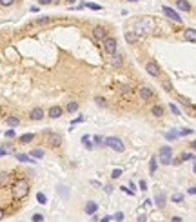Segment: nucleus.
<instances>
[{
	"instance_id": "obj_12",
	"label": "nucleus",
	"mask_w": 196,
	"mask_h": 222,
	"mask_svg": "<svg viewBox=\"0 0 196 222\" xmlns=\"http://www.w3.org/2000/svg\"><path fill=\"white\" fill-rule=\"evenodd\" d=\"M29 116H31V120H42L44 118V109L42 107H35V109H31Z\"/></svg>"
},
{
	"instance_id": "obj_23",
	"label": "nucleus",
	"mask_w": 196,
	"mask_h": 222,
	"mask_svg": "<svg viewBox=\"0 0 196 222\" xmlns=\"http://www.w3.org/2000/svg\"><path fill=\"white\" fill-rule=\"evenodd\" d=\"M149 169H151V173H155L156 169H158V159H151V162H149Z\"/></svg>"
},
{
	"instance_id": "obj_22",
	"label": "nucleus",
	"mask_w": 196,
	"mask_h": 222,
	"mask_svg": "<svg viewBox=\"0 0 196 222\" xmlns=\"http://www.w3.org/2000/svg\"><path fill=\"white\" fill-rule=\"evenodd\" d=\"M33 138H35L33 133H26V135H22V137H20V142H22V144H27V142H31Z\"/></svg>"
},
{
	"instance_id": "obj_32",
	"label": "nucleus",
	"mask_w": 196,
	"mask_h": 222,
	"mask_svg": "<svg viewBox=\"0 0 196 222\" xmlns=\"http://www.w3.org/2000/svg\"><path fill=\"white\" fill-rule=\"evenodd\" d=\"M49 22H51V17H42L36 20V24H49Z\"/></svg>"
},
{
	"instance_id": "obj_1",
	"label": "nucleus",
	"mask_w": 196,
	"mask_h": 222,
	"mask_svg": "<svg viewBox=\"0 0 196 222\" xmlns=\"http://www.w3.org/2000/svg\"><path fill=\"white\" fill-rule=\"evenodd\" d=\"M11 193H13V199H17V200H20V199H24V197H27V193H29V182L24 180V179H18L15 184H13Z\"/></svg>"
},
{
	"instance_id": "obj_11",
	"label": "nucleus",
	"mask_w": 196,
	"mask_h": 222,
	"mask_svg": "<svg viewBox=\"0 0 196 222\" xmlns=\"http://www.w3.org/2000/svg\"><path fill=\"white\" fill-rule=\"evenodd\" d=\"M153 95H155V91L151 89V87H140V96L144 98V100H149V98H153Z\"/></svg>"
},
{
	"instance_id": "obj_39",
	"label": "nucleus",
	"mask_w": 196,
	"mask_h": 222,
	"mask_svg": "<svg viewBox=\"0 0 196 222\" xmlns=\"http://www.w3.org/2000/svg\"><path fill=\"white\" fill-rule=\"evenodd\" d=\"M169 107H171V111H173L174 115H180V109H178V107H176L174 104H171V106H169Z\"/></svg>"
},
{
	"instance_id": "obj_30",
	"label": "nucleus",
	"mask_w": 196,
	"mask_h": 222,
	"mask_svg": "<svg viewBox=\"0 0 196 222\" xmlns=\"http://www.w3.org/2000/svg\"><path fill=\"white\" fill-rule=\"evenodd\" d=\"M165 138H167V140H176V138H178V133L169 131V133H165Z\"/></svg>"
},
{
	"instance_id": "obj_54",
	"label": "nucleus",
	"mask_w": 196,
	"mask_h": 222,
	"mask_svg": "<svg viewBox=\"0 0 196 222\" xmlns=\"http://www.w3.org/2000/svg\"><path fill=\"white\" fill-rule=\"evenodd\" d=\"M127 2H138V0H127Z\"/></svg>"
},
{
	"instance_id": "obj_8",
	"label": "nucleus",
	"mask_w": 196,
	"mask_h": 222,
	"mask_svg": "<svg viewBox=\"0 0 196 222\" xmlns=\"http://www.w3.org/2000/svg\"><path fill=\"white\" fill-rule=\"evenodd\" d=\"M164 15H167V17H169V18H171V20H174V22H178V24H180V22H182V17H180V15H178V13H176L174 9H171V7H167V6H164Z\"/></svg>"
},
{
	"instance_id": "obj_29",
	"label": "nucleus",
	"mask_w": 196,
	"mask_h": 222,
	"mask_svg": "<svg viewBox=\"0 0 196 222\" xmlns=\"http://www.w3.org/2000/svg\"><path fill=\"white\" fill-rule=\"evenodd\" d=\"M191 159H194L193 153H182L180 155V162H185V160H191Z\"/></svg>"
},
{
	"instance_id": "obj_17",
	"label": "nucleus",
	"mask_w": 196,
	"mask_h": 222,
	"mask_svg": "<svg viewBox=\"0 0 196 222\" xmlns=\"http://www.w3.org/2000/svg\"><path fill=\"white\" fill-rule=\"evenodd\" d=\"M11 180V175L9 173H0V188H4V186H7Z\"/></svg>"
},
{
	"instance_id": "obj_5",
	"label": "nucleus",
	"mask_w": 196,
	"mask_h": 222,
	"mask_svg": "<svg viewBox=\"0 0 196 222\" xmlns=\"http://www.w3.org/2000/svg\"><path fill=\"white\" fill-rule=\"evenodd\" d=\"M47 144H49L51 148H60V146H62V137H60L58 133H49V135H47Z\"/></svg>"
},
{
	"instance_id": "obj_28",
	"label": "nucleus",
	"mask_w": 196,
	"mask_h": 222,
	"mask_svg": "<svg viewBox=\"0 0 196 222\" xmlns=\"http://www.w3.org/2000/svg\"><path fill=\"white\" fill-rule=\"evenodd\" d=\"M7 124H9L11 127H15V126H18V124H20V120H18L17 116H9V118H7Z\"/></svg>"
},
{
	"instance_id": "obj_49",
	"label": "nucleus",
	"mask_w": 196,
	"mask_h": 222,
	"mask_svg": "<svg viewBox=\"0 0 196 222\" xmlns=\"http://www.w3.org/2000/svg\"><path fill=\"white\" fill-rule=\"evenodd\" d=\"M165 89H167V91H173V86L169 84V82H165Z\"/></svg>"
},
{
	"instance_id": "obj_25",
	"label": "nucleus",
	"mask_w": 196,
	"mask_h": 222,
	"mask_svg": "<svg viewBox=\"0 0 196 222\" xmlns=\"http://www.w3.org/2000/svg\"><path fill=\"white\" fill-rule=\"evenodd\" d=\"M65 109H67V113H74V111L78 109V102H69Z\"/></svg>"
},
{
	"instance_id": "obj_35",
	"label": "nucleus",
	"mask_w": 196,
	"mask_h": 222,
	"mask_svg": "<svg viewBox=\"0 0 196 222\" xmlns=\"http://www.w3.org/2000/svg\"><path fill=\"white\" fill-rule=\"evenodd\" d=\"M84 6H85V7H89V9H94V11H100V9H102L98 4H84Z\"/></svg>"
},
{
	"instance_id": "obj_3",
	"label": "nucleus",
	"mask_w": 196,
	"mask_h": 222,
	"mask_svg": "<svg viewBox=\"0 0 196 222\" xmlns=\"http://www.w3.org/2000/svg\"><path fill=\"white\" fill-rule=\"evenodd\" d=\"M158 160L164 164V166H169L173 162V149L169 146H162L160 148V153H158Z\"/></svg>"
},
{
	"instance_id": "obj_41",
	"label": "nucleus",
	"mask_w": 196,
	"mask_h": 222,
	"mask_svg": "<svg viewBox=\"0 0 196 222\" xmlns=\"http://www.w3.org/2000/svg\"><path fill=\"white\" fill-rule=\"evenodd\" d=\"M13 2H15V0H0V4H2V6H11Z\"/></svg>"
},
{
	"instance_id": "obj_34",
	"label": "nucleus",
	"mask_w": 196,
	"mask_h": 222,
	"mask_svg": "<svg viewBox=\"0 0 196 222\" xmlns=\"http://www.w3.org/2000/svg\"><path fill=\"white\" fill-rule=\"evenodd\" d=\"M111 177H113V179H120V177H122V169H113Z\"/></svg>"
},
{
	"instance_id": "obj_13",
	"label": "nucleus",
	"mask_w": 196,
	"mask_h": 222,
	"mask_svg": "<svg viewBox=\"0 0 196 222\" xmlns=\"http://www.w3.org/2000/svg\"><path fill=\"white\" fill-rule=\"evenodd\" d=\"M184 38L189 42H196V29H185L184 31Z\"/></svg>"
},
{
	"instance_id": "obj_26",
	"label": "nucleus",
	"mask_w": 196,
	"mask_h": 222,
	"mask_svg": "<svg viewBox=\"0 0 196 222\" xmlns=\"http://www.w3.org/2000/svg\"><path fill=\"white\" fill-rule=\"evenodd\" d=\"M153 115H155V116H164V107H162V106H155V107H153Z\"/></svg>"
},
{
	"instance_id": "obj_37",
	"label": "nucleus",
	"mask_w": 196,
	"mask_h": 222,
	"mask_svg": "<svg viewBox=\"0 0 196 222\" xmlns=\"http://www.w3.org/2000/svg\"><path fill=\"white\" fill-rule=\"evenodd\" d=\"M42 220H44V215H40V213L33 215V222H42Z\"/></svg>"
},
{
	"instance_id": "obj_6",
	"label": "nucleus",
	"mask_w": 196,
	"mask_h": 222,
	"mask_svg": "<svg viewBox=\"0 0 196 222\" xmlns=\"http://www.w3.org/2000/svg\"><path fill=\"white\" fill-rule=\"evenodd\" d=\"M145 71L151 76H160V66L156 62H147L145 64Z\"/></svg>"
},
{
	"instance_id": "obj_36",
	"label": "nucleus",
	"mask_w": 196,
	"mask_h": 222,
	"mask_svg": "<svg viewBox=\"0 0 196 222\" xmlns=\"http://www.w3.org/2000/svg\"><path fill=\"white\" fill-rule=\"evenodd\" d=\"M113 219H114L116 222H122V220H124V213H122V211L114 213V217H113Z\"/></svg>"
},
{
	"instance_id": "obj_50",
	"label": "nucleus",
	"mask_w": 196,
	"mask_h": 222,
	"mask_svg": "<svg viewBox=\"0 0 196 222\" xmlns=\"http://www.w3.org/2000/svg\"><path fill=\"white\" fill-rule=\"evenodd\" d=\"M171 222H184V220H182L180 217H173V219H171Z\"/></svg>"
},
{
	"instance_id": "obj_38",
	"label": "nucleus",
	"mask_w": 196,
	"mask_h": 222,
	"mask_svg": "<svg viewBox=\"0 0 196 222\" xmlns=\"http://www.w3.org/2000/svg\"><path fill=\"white\" fill-rule=\"evenodd\" d=\"M96 104L100 107H105V98H102V96H96Z\"/></svg>"
},
{
	"instance_id": "obj_46",
	"label": "nucleus",
	"mask_w": 196,
	"mask_h": 222,
	"mask_svg": "<svg viewBox=\"0 0 196 222\" xmlns=\"http://www.w3.org/2000/svg\"><path fill=\"white\" fill-rule=\"evenodd\" d=\"M189 195H196V186H193V188H189Z\"/></svg>"
},
{
	"instance_id": "obj_18",
	"label": "nucleus",
	"mask_w": 196,
	"mask_h": 222,
	"mask_svg": "<svg viewBox=\"0 0 196 222\" xmlns=\"http://www.w3.org/2000/svg\"><path fill=\"white\" fill-rule=\"evenodd\" d=\"M125 40L129 44H136V40H138V35L136 33H133V31H127L125 33Z\"/></svg>"
},
{
	"instance_id": "obj_53",
	"label": "nucleus",
	"mask_w": 196,
	"mask_h": 222,
	"mask_svg": "<svg viewBox=\"0 0 196 222\" xmlns=\"http://www.w3.org/2000/svg\"><path fill=\"white\" fill-rule=\"evenodd\" d=\"M2 219H4V211H2V210H0V220H2Z\"/></svg>"
},
{
	"instance_id": "obj_19",
	"label": "nucleus",
	"mask_w": 196,
	"mask_h": 222,
	"mask_svg": "<svg viewBox=\"0 0 196 222\" xmlns=\"http://www.w3.org/2000/svg\"><path fill=\"white\" fill-rule=\"evenodd\" d=\"M93 144L96 148H103V146H105V138H102L100 135H96V137L93 138Z\"/></svg>"
},
{
	"instance_id": "obj_55",
	"label": "nucleus",
	"mask_w": 196,
	"mask_h": 222,
	"mask_svg": "<svg viewBox=\"0 0 196 222\" xmlns=\"http://www.w3.org/2000/svg\"><path fill=\"white\" fill-rule=\"evenodd\" d=\"M67 2H69V4H73V2H74V0H67Z\"/></svg>"
},
{
	"instance_id": "obj_10",
	"label": "nucleus",
	"mask_w": 196,
	"mask_h": 222,
	"mask_svg": "<svg viewBox=\"0 0 196 222\" xmlns=\"http://www.w3.org/2000/svg\"><path fill=\"white\" fill-rule=\"evenodd\" d=\"M96 210H98V204H96L94 200H89L87 204H85V208H84V211L87 213V215H94Z\"/></svg>"
},
{
	"instance_id": "obj_47",
	"label": "nucleus",
	"mask_w": 196,
	"mask_h": 222,
	"mask_svg": "<svg viewBox=\"0 0 196 222\" xmlns=\"http://www.w3.org/2000/svg\"><path fill=\"white\" fill-rule=\"evenodd\" d=\"M53 0H40V6H47V4H51Z\"/></svg>"
},
{
	"instance_id": "obj_24",
	"label": "nucleus",
	"mask_w": 196,
	"mask_h": 222,
	"mask_svg": "<svg viewBox=\"0 0 196 222\" xmlns=\"http://www.w3.org/2000/svg\"><path fill=\"white\" fill-rule=\"evenodd\" d=\"M187 135H193V129L191 127H184L178 131V137H187Z\"/></svg>"
},
{
	"instance_id": "obj_40",
	"label": "nucleus",
	"mask_w": 196,
	"mask_h": 222,
	"mask_svg": "<svg viewBox=\"0 0 196 222\" xmlns=\"http://www.w3.org/2000/svg\"><path fill=\"white\" fill-rule=\"evenodd\" d=\"M140 190H142V191L147 190V182H145V180H140Z\"/></svg>"
},
{
	"instance_id": "obj_31",
	"label": "nucleus",
	"mask_w": 196,
	"mask_h": 222,
	"mask_svg": "<svg viewBox=\"0 0 196 222\" xmlns=\"http://www.w3.org/2000/svg\"><path fill=\"white\" fill-rule=\"evenodd\" d=\"M171 199H173V202H182L184 200V195H182V193H174Z\"/></svg>"
},
{
	"instance_id": "obj_43",
	"label": "nucleus",
	"mask_w": 196,
	"mask_h": 222,
	"mask_svg": "<svg viewBox=\"0 0 196 222\" xmlns=\"http://www.w3.org/2000/svg\"><path fill=\"white\" fill-rule=\"evenodd\" d=\"M6 137H7V138H13V137H15V131H11V129H9V131H6Z\"/></svg>"
},
{
	"instance_id": "obj_14",
	"label": "nucleus",
	"mask_w": 196,
	"mask_h": 222,
	"mask_svg": "<svg viewBox=\"0 0 196 222\" xmlns=\"http://www.w3.org/2000/svg\"><path fill=\"white\" fill-rule=\"evenodd\" d=\"M49 116L51 118H58V116H62V107L60 106H53L49 109Z\"/></svg>"
},
{
	"instance_id": "obj_2",
	"label": "nucleus",
	"mask_w": 196,
	"mask_h": 222,
	"mask_svg": "<svg viewBox=\"0 0 196 222\" xmlns=\"http://www.w3.org/2000/svg\"><path fill=\"white\" fill-rule=\"evenodd\" d=\"M105 146H107V148H111L113 151H116V153H124V151H125V144L118 137L105 138Z\"/></svg>"
},
{
	"instance_id": "obj_27",
	"label": "nucleus",
	"mask_w": 196,
	"mask_h": 222,
	"mask_svg": "<svg viewBox=\"0 0 196 222\" xmlns=\"http://www.w3.org/2000/svg\"><path fill=\"white\" fill-rule=\"evenodd\" d=\"M17 159L20 160V162H33L31 157H29V155H24V153H18V155H17Z\"/></svg>"
},
{
	"instance_id": "obj_52",
	"label": "nucleus",
	"mask_w": 196,
	"mask_h": 222,
	"mask_svg": "<svg viewBox=\"0 0 196 222\" xmlns=\"http://www.w3.org/2000/svg\"><path fill=\"white\" fill-rule=\"evenodd\" d=\"M191 148H193V149H194V151H196V140H194V142H193V144H191Z\"/></svg>"
},
{
	"instance_id": "obj_51",
	"label": "nucleus",
	"mask_w": 196,
	"mask_h": 222,
	"mask_svg": "<svg viewBox=\"0 0 196 222\" xmlns=\"http://www.w3.org/2000/svg\"><path fill=\"white\" fill-rule=\"evenodd\" d=\"M193 160H194V164H193V171H194V173H196V157H194V159H193Z\"/></svg>"
},
{
	"instance_id": "obj_7",
	"label": "nucleus",
	"mask_w": 196,
	"mask_h": 222,
	"mask_svg": "<svg viewBox=\"0 0 196 222\" xmlns=\"http://www.w3.org/2000/svg\"><path fill=\"white\" fill-rule=\"evenodd\" d=\"M93 37L96 38V40L103 42V40L107 38V29H105V27H100V26H98V27H94V29H93Z\"/></svg>"
},
{
	"instance_id": "obj_44",
	"label": "nucleus",
	"mask_w": 196,
	"mask_h": 222,
	"mask_svg": "<svg viewBox=\"0 0 196 222\" xmlns=\"http://www.w3.org/2000/svg\"><path fill=\"white\" fill-rule=\"evenodd\" d=\"M111 219H113V217H109V215H105V217H102V219H100V222H109V220H111Z\"/></svg>"
},
{
	"instance_id": "obj_20",
	"label": "nucleus",
	"mask_w": 196,
	"mask_h": 222,
	"mask_svg": "<svg viewBox=\"0 0 196 222\" xmlns=\"http://www.w3.org/2000/svg\"><path fill=\"white\" fill-rule=\"evenodd\" d=\"M45 153H44V149H33L31 153H29V157H33V159H42Z\"/></svg>"
},
{
	"instance_id": "obj_16",
	"label": "nucleus",
	"mask_w": 196,
	"mask_h": 222,
	"mask_svg": "<svg viewBox=\"0 0 196 222\" xmlns=\"http://www.w3.org/2000/svg\"><path fill=\"white\" fill-rule=\"evenodd\" d=\"M176 6H178V9H182V11H191V4L187 0H176Z\"/></svg>"
},
{
	"instance_id": "obj_21",
	"label": "nucleus",
	"mask_w": 196,
	"mask_h": 222,
	"mask_svg": "<svg viewBox=\"0 0 196 222\" xmlns=\"http://www.w3.org/2000/svg\"><path fill=\"white\" fill-rule=\"evenodd\" d=\"M82 142H84V146H85L87 149H93L94 148V144L91 142V138L87 137V135H84V137H82Z\"/></svg>"
},
{
	"instance_id": "obj_15",
	"label": "nucleus",
	"mask_w": 196,
	"mask_h": 222,
	"mask_svg": "<svg viewBox=\"0 0 196 222\" xmlns=\"http://www.w3.org/2000/svg\"><path fill=\"white\" fill-rule=\"evenodd\" d=\"M120 64H122V55L113 53L111 55V66H113V67H118Z\"/></svg>"
},
{
	"instance_id": "obj_45",
	"label": "nucleus",
	"mask_w": 196,
	"mask_h": 222,
	"mask_svg": "<svg viewBox=\"0 0 196 222\" xmlns=\"http://www.w3.org/2000/svg\"><path fill=\"white\" fill-rule=\"evenodd\" d=\"M122 93H131V87H127V86H122Z\"/></svg>"
},
{
	"instance_id": "obj_33",
	"label": "nucleus",
	"mask_w": 196,
	"mask_h": 222,
	"mask_svg": "<svg viewBox=\"0 0 196 222\" xmlns=\"http://www.w3.org/2000/svg\"><path fill=\"white\" fill-rule=\"evenodd\" d=\"M36 200L40 202V204H45V202H47V199H45V195H44V193H38V195H36Z\"/></svg>"
},
{
	"instance_id": "obj_42",
	"label": "nucleus",
	"mask_w": 196,
	"mask_h": 222,
	"mask_svg": "<svg viewBox=\"0 0 196 222\" xmlns=\"http://www.w3.org/2000/svg\"><path fill=\"white\" fill-rule=\"evenodd\" d=\"M103 191H105L107 195H111V193H113V186H105V188H103Z\"/></svg>"
},
{
	"instance_id": "obj_9",
	"label": "nucleus",
	"mask_w": 196,
	"mask_h": 222,
	"mask_svg": "<svg viewBox=\"0 0 196 222\" xmlns=\"http://www.w3.org/2000/svg\"><path fill=\"white\" fill-rule=\"evenodd\" d=\"M155 204L158 208H164L165 204H167V195H165L164 191H158L155 195Z\"/></svg>"
},
{
	"instance_id": "obj_4",
	"label": "nucleus",
	"mask_w": 196,
	"mask_h": 222,
	"mask_svg": "<svg viewBox=\"0 0 196 222\" xmlns=\"http://www.w3.org/2000/svg\"><path fill=\"white\" fill-rule=\"evenodd\" d=\"M103 51L107 55H113V53H116V38H105L103 40Z\"/></svg>"
},
{
	"instance_id": "obj_48",
	"label": "nucleus",
	"mask_w": 196,
	"mask_h": 222,
	"mask_svg": "<svg viewBox=\"0 0 196 222\" xmlns=\"http://www.w3.org/2000/svg\"><path fill=\"white\" fill-rule=\"evenodd\" d=\"M7 153H9L7 149H2V148H0V157H4V155H7Z\"/></svg>"
}]
</instances>
